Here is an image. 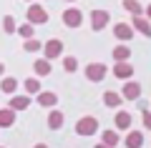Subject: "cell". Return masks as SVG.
I'll list each match as a JSON object with an SVG mask.
<instances>
[{
  "instance_id": "cell-9",
  "label": "cell",
  "mask_w": 151,
  "mask_h": 148,
  "mask_svg": "<svg viewBox=\"0 0 151 148\" xmlns=\"http://www.w3.org/2000/svg\"><path fill=\"white\" fill-rule=\"evenodd\" d=\"M35 103L40 108H55V103H58V95L53 93V90H40V93L35 95Z\"/></svg>"
},
{
  "instance_id": "cell-35",
  "label": "cell",
  "mask_w": 151,
  "mask_h": 148,
  "mask_svg": "<svg viewBox=\"0 0 151 148\" xmlns=\"http://www.w3.org/2000/svg\"><path fill=\"white\" fill-rule=\"evenodd\" d=\"M0 148H5V146H0Z\"/></svg>"
},
{
  "instance_id": "cell-3",
  "label": "cell",
  "mask_w": 151,
  "mask_h": 148,
  "mask_svg": "<svg viewBox=\"0 0 151 148\" xmlns=\"http://www.w3.org/2000/svg\"><path fill=\"white\" fill-rule=\"evenodd\" d=\"M106 73H108L106 63H88L86 65V80H91V83H101L106 78Z\"/></svg>"
},
{
  "instance_id": "cell-8",
  "label": "cell",
  "mask_w": 151,
  "mask_h": 148,
  "mask_svg": "<svg viewBox=\"0 0 151 148\" xmlns=\"http://www.w3.org/2000/svg\"><path fill=\"white\" fill-rule=\"evenodd\" d=\"M113 75L119 80H131V75H134V65L129 63V60H119V63L113 65Z\"/></svg>"
},
{
  "instance_id": "cell-33",
  "label": "cell",
  "mask_w": 151,
  "mask_h": 148,
  "mask_svg": "<svg viewBox=\"0 0 151 148\" xmlns=\"http://www.w3.org/2000/svg\"><path fill=\"white\" fill-rule=\"evenodd\" d=\"M65 3H76V0H65Z\"/></svg>"
},
{
  "instance_id": "cell-11",
  "label": "cell",
  "mask_w": 151,
  "mask_h": 148,
  "mask_svg": "<svg viewBox=\"0 0 151 148\" xmlns=\"http://www.w3.org/2000/svg\"><path fill=\"white\" fill-rule=\"evenodd\" d=\"M113 35H116V40H131L134 38V28L129 25V23H116L113 25Z\"/></svg>"
},
{
  "instance_id": "cell-24",
  "label": "cell",
  "mask_w": 151,
  "mask_h": 148,
  "mask_svg": "<svg viewBox=\"0 0 151 148\" xmlns=\"http://www.w3.org/2000/svg\"><path fill=\"white\" fill-rule=\"evenodd\" d=\"M0 90L8 93V95H13L18 90V80L15 78H0Z\"/></svg>"
},
{
  "instance_id": "cell-15",
  "label": "cell",
  "mask_w": 151,
  "mask_h": 148,
  "mask_svg": "<svg viewBox=\"0 0 151 148\" xmlns=\"http://www.w3.org/2000/svg\"><path fill=\"white\" fill-rule=\"evenodd\" d=\"M121 103H124V95H121V93H116V90H106V93H103V106L119 108Z\"/></svg>"
},
{
  "instance_id": "cell-19",
  "label": "cell",
  "mask_w": 151,
  "mask_h": 148,
  "mask_svg": "<svg viewBox=\"0 0 151 148\" xmlns=\"http://www.w3.org/2000/svg\"><path fill=\"white\" fill-rule=\"evenodd\" d=\"M23 88H25L28 95H38V93H40V80H38V75H35V78H25V80H23Z\"/></svg>"
},
{
  "instance_id": "cell-34",
  "label": "cell",
  "mask_w": 151,
  "mask_h": 148,
  "mask_svg": "<svg viewBox=\"0 0 151 148\" xmlns=\"http://www.w3.org/2000/svg\"><path fill=\"white\" fill-rule=\"evenodd\" d=\"M28 3H33V0H28Z\"/></svg>"
},
{
  "instance_id": "cell-10",
  "label": "cell",
  "mask_w": 151,
  "mask_h": 148,
  "mask_svg": "<svg viewBox=\"0 0 151 148\" xmlns=\"http://www.w3.org/2000/svg\"><path fill=\"white\" fill-rule=\"evenodd\" d=\"M131 28H134V30H139L141 35L151 38V20H149V18H144V15H134V20H131Z\"/></svg>"
},
{
  "instance_id": "cell-22",
  "label": "cell",
  "mask_w": 151,
  "mask_h": 148,
  "mask_svg": "<svg viewBox=\"0 0 151 148\" xmlns=\"http://www.w3.org/2000/svg\"><path fill=\"white\" fill-rule=\"evenodd\" d=\"M121 5H124V10H129L131 15H144V5H141L139 0H124Z\"/></svg>"
},
{
  "instance_id": "cell-27",
  "label": "cell",
  "mask_w": 151,
  "mask_h": 148,
  "mask_svg": "<svg viewBox=\"0 0 151 148\" xmlns=\"http://www.w3.org/2000/svg\"><path fill=\"white\" fill-rule=\"evenodd\" d=\"M3 30H5L8 35H13V33L18 30V25H15V20H13L10 15H5V18H3Z\"/></svg>"
},
{
  "instance_id": "cell-29",
  "label": "cell",
  "mask_w": 151,
  "mask_h": 148,
  "mask_svg": "<svg viewBox=\"0 0 151 148\" xmlns=\"http://www.w3.org/2000/svg\"><path fill=\"white\" fill-rule=\"evenodd\" d=\"M146 18H149V20H151V5L146 8Z\"/></svg>"
},
{
  "instance_id": "cell-32",
  "label": "cell",
  "mask_w": 151,
  "mask_h": 148,
  "mask_svg": "<svg viewBox=\"0 0 151 148\" xmlns=\"http://www.w3.org/2000/svg\"><path fill=\"white\" fill-rule=\"evenodd\" d=\"M33 148H48V146H45V143H38V146H33Z\"/></svg>"
},
{
  "instance_id": "cell-13",
  "label": "cell",
  "mask_w": 151,
  "mask_h": 148,
  "mask_svg": "<svg viewBox=\"0 0 151 148\" xmlns=\"http://www.w3.org/2000/svg\"><path fill=\"white\" fill-rule=\"evenodd\" d=\"M131 113L129 111H119L116 113V118H113V126H116V131H129L131 128Z\"/></svg>"
},
{
  "instance_id": "cell-16",
  "label": "cell",
  "mask_w": 151,
  "mask_h": 148,
  "mask_svg": "<svg viewBox=\"0 0 151 148\" xmlns=\"http://www.w3.org/2000/svg\"><path fill=\"white\" fill-rule=\"evenodd\" d=\"M33 70H35V75H38V78H45V75H50L53 65H50V60L40 58V60H35V63H33Z\"/></svg>"
},
{
  "instance_id": "cell-5",
  "label": "cell",
  "mask_w": 151,
  "mask_h": 148,
  "mask_svg": "<svg viewBox=\"0 0 151 148\" xmlns=\"http://www.w3.org/2000/svg\"><path fill=\"white\" fill-rule=\"evenodd\" d=\"M63 25L65 28H78L83 23V13L78 10V8H68V10H63Z\"/></svg>"
},
{
  "instance_id": "cell-25",
  "label": "cell",
  "mask_w": 151,
  "mask_h": 148,
  "mask_svg": "<svg viewBox=\"0 0 151 148\" xmlns=\"http://www.w3.org/2000/svg\"><path fill=\"white\" fill-rule=\"evenodd\" d=\"M23 48H25V53H38V50H43V43L35 40V38H30V40L23 43Z\"/></svg>"
},
{
  "instance_id": "cell-12",
  "label": "cell",
  "mask_w": 151,
  "mask_h": 148,
  "mask_svg": "<svg viewBox=\"0 0 151 148\" xmlns=\"http://www.w3.org/2000/svg\"><path fill=\"white\" fill-rule=\"evenodd\" d=\"M30 103H33V101H30V95H28V93H25V95H15V93H13L8 108H13V111L18 113V111H28V106H30Z\"/></svg>"
},
{
  "instance_id": "cell-28",
  "label": "cell",
  "mask_w": 151,
  "mask_h": 148,
  "mask_svg": "<svg viewBox=\"0 0 151 148\" xmlns=\"http://www.w3.org/2000/svg\"><path fill=\"white\" fill-rule=\"evenodd\" d=\"M141 118H144V128H146V131H151V111H146V108H144Z\"/></svg>"
},
{
  "instance_id": "cell-18",
  "label": "cell",
  "mask_w": 151,
  "mask_h": 148,
  "mask_svg": "<svg viewBox=\"0 0 151 148\" xmlns=\"http://www.w3.org/2000/svg\"><path fill=\"white\" fill-rule=\"evenodd\" d=\"M15 123V111L13 108H0V128H10Z\"/></svg>"
},
{
  "instance_id": "cell-23",
  "label": "cell",
  "mask_w": 151,
  "mask_h": 148,
  "mask_svg": "<svg viewBox=\"0 0 151 148\" xmlns=\"http://www.w3.org/2000/svg\"><path fill=\"white\" fill-rule=\"evenodd\" d=\"M15 33L23 38V40H30V38L35 35V25H33V23H23V25H18Z\"/></svg>"
},
{
  "instance_id": "cell-17",
  "label": "cell",
  "mask_w": 151,
  "mask_h": 148,
  "mask_svg": "<svg viewBox=\"0 0 151 148\" xmlns=\"http://www.w3.org/2000/svg\"><path fill=\"white\" fill-rule=\"evenodd\" d=\"M45 121H48V128H50V131H58V128H63V121H65V116H63L60 111H50Z\"/></svg>"
},
{
  "instance_id": "cell-6",
  "label": "cell",
  "mask_w": 151,
  "mask_h": 148,
  "mask_svg": "<svg viewBox=\"0 0 151 148\" xmlns=\"http://www.w3.org/2000/svg\"><path fill=\"white\" fill-rule=\"evenodd\" d=\"M88 18H91V28H93L96 33L103 30V28L108 25V20H111L108 10H91V15H88Z\"/></svg>"
},
{
  "instance_id": "cell-21",
  "label": "cell",
  "mask_w": 151,
  "mask_h": 148,
  "mask_svg": "<svg viewBox=\"0 0 151 148\" xmlns=\"http://www.w3.org/2000/svg\"><path fill=\"white\" fill-rule=\"evenodd\" d=\"M119 131H103L101 133V143H106V146H111V148H116L119 146Z\"/></svg>"
},
{
  "instance_id": "cell-26",
  "label": "cell",
  "mask_w": 151,
  "mask_h": 148,
  "mask_svg": "<svg viewBox=\"0 0 151 148\" xmlns=\"http://www.w3.org/2000/svg\"><path fill=\"white\" fill-rule=\"evenodd\" d=\"M63 70H65V73H76V70H78V60H76L73 55H65V60H63Z\"/></svg>"
},
{
  "instance_id": "cell-30",
  "label": "cell",
  "mask_w": 151,
  "mask_h": 148,
  "mask_svg": "<svg viewBox=\"0 0 151 148\" xmlns=\"http://www.w3.org/2000/svg\"><path fill=\"white\" fill-rule=\"evenodd\" d=\"M96 148H111V146H106V143H96Z\"/></svg>"
},
{
  "instance_id": "cell-20",
  "label": "cell",
  "mask_w": 151,
  "mask_h": 148,
  "mask_svg": "<svg viewBox=\"0 0 151 148\" xmlns=\"http://www.w3.org/2000/svg\"><path fill=\"white\" fill-rule=\"evenodd\" d=\"M131 58V48L126 45V43H121V45H116L113 48V60L119 63V60H129Z\"/></svg>"
},
{
  "instance_id": "cell-4",
  "label": "cell",
  "mask_w": 151,
  "mask_h": 148,
  "mask_svg": "<svg viewBox=\"0 0 151 148\" xmlns=\"http://www.w3.org/2000/svg\"><path fill=\"white\" fill-rule=\"evenodd\" d=\"M43 53H45V60H55L63 55V40L58 38H50V40L43 43Z\"/></svg>"
},
{
  "instance_id": "cell-7",
  "label": "cell",
  "mask_w": 151,
  "mask_h": 148,
  "mask_svg": "<svg viewBox=\"0 0 151 148\" xmlns=\"http://www.w3.org/2000/svg\"><path fill=\"white\" fill-rule=\"evenodd\" d=\"M124 101H139L141 98V85L136 80H124V88H121Z\"/></svg>"
},
{
  "instance_id": "cell-14",
  "label": "cell",
  "mask_w": 151,
  "mask_h": 148,
  "mask_svg": "<svg viewBox=\"0 0 151 148\" xmlns=\"http://www.w3.org/2000/svg\"><path fill=\"white\" fill-rule=\"evenodd\" d=\"M124 143H126V148H141L144 146V133L141 131H129L126 138H124Z\"/></svg>"
},
{
  "instance_id": "cell-2",
  "label": "cell",
  "mask_w": 151,
  "mask_h": 148,
  "mask_svg": "<svg viewBox=\"0 0 151 148\" xmlns=\"http://www.w3.org/2000/svg\"><path fill=\"white\" fill-rule=\"evenodd\" d=\"M25 18H28V23H33V25H45V23H48V10H45L43 5H38V3H30Z\"/></svg>"
},
{
  "instance_id": "cell-31",
  "label": "cell",
  "mask_w": 151,
  "mask_h": 148,
  "mask_svg": "<svg viewBox=\"0 0 151 148\" xmlns=\"http://www.w3.org/2000/svg\"><path fill=\"white\" fill-rule=\"evenodd\" d=\"M3 73H5V65H3V63H0V78H3Z\"/></svg>"
},
{
  "instance_id": "cell-1",
  "label": "cell",
  "mask_w": 151,
  "mask_h": 148,
  "mask_svg": "<svg viewBox=\"0 0 151 148\" xmlns=\"http://www.w3.org/2000/svg\"><path fill=\"white\" fill-rule=\"evenodd\" d=\"M76 133H78V136H96L98 133V121L93 116H83L81 121L76 123Z\"/></svg>"
}]
</instances>
